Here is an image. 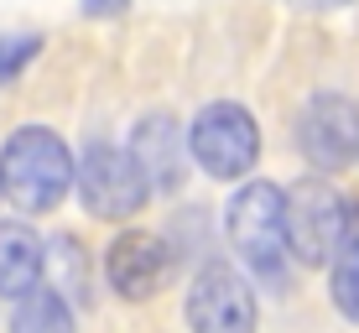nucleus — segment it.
I'll use <instances>...</instances> for the list:
<instances>
[{"label":"nucleus","mask_w":359,"mask_h":333,"mask_svg":"<svg viewBox=\"0 0 359 333\" xmlns=\"http://www.w3.org/2000/svg\"><path fill=\"white\" fill-rule=\"evenodd\" d=\"M73 182H79V198L94 219H130L141 214L146 198H151V182L146 172L135 167L130 146H83L79 151V167H73Z\"/></svg>","instance_id":"nucleus-5"},{"label":"nucleus","mask_w":359,"mask_h":333,"mask_svg":"<svg viewBox=\"0 0 359 333\" xmlns=\"http://www.w3.org/2000/svg\"><path fill=\"white\" fill-rule=\"evenodd\" d=\"M11 333H73V313L57 292L32 287L16 302V313H11Z\"/></svg>","instance_id":"nucleus-11"},{"label":"nucleus","mask_w":359,"mask_h":333,"mask_svg":"<svg viewBox=\"0 0 359 333\" xmlns=\"http://www.w3.org/2000/svg\"><path fill=\"white\" fill-rule=\"evenodd\" d=\"M130 156L135 167L146 172L151 193H172L182 182V135H177V120L172 115H146L130 135Z\"/></svg>","instance_id":"nucleus-9"},{"label":"nucleus","mask_w":359,"mask_h":333,"mask_svg":"<svg viewBox=\"0 0 359 333\" xmlns=\"http://www.w3.org/2000/svg\"><path fill=\"white\" fill-rule=\"evenodd\" d=\"M36 53H42V36H32V32L0 36V83H16L27 73V63H36Z\"/></svg>","instance_id":"nucleus-13"},{"label":"nucleus","mask_w":359,"mask_h":333,"mask_svg":"<svg viewBox=\"0 0 359 333\" xmlns=\"http://www.w3.org/2000/svg\"><path fill=\"white\" fill-rule=\"evenodd\" d=\"M297 146L318 172H339L359 156V104L349 94H313L297 115Z\"/></svg>","instance_id":"nucleus-6"},{"label":"nucleus","mask_w":359,"mask_h":333,"mask_svg":"<svg viewBox=\"0 0 359 333\" xmlns=\"http://www.w3.org/2000/svg\"><path fill=\"white\" fill-rule=\"evenodd\" d=\"M83 11H89V16H120L126 0H83Z\"/></svg>","instance_id":"nucleus-14"},{"label":"nucleus","mask_w":359,"mask_h":333,"mask_svg":"<svg viewBox=\"0 0 359 333\" xmlns=\"http://www.w3.org/2000/svg\"><path fill=\"white\" fill-rule=\"evenodd\" d=\"M354 224V203L323 177H302L287 188V240L302 266H328Z\"/></svg>","instance_id":"nucleus-3"},{"label":"nucleus","mask_w":359,"mask_h":333,"mask_svg":"<svg viewBox=\"0 0 359 333\" xmlns=\"http://www.w3.org/2000/svg\"><path fill=\"white\" fill-rule=\"evenodd\" d=\"M333 276H328V292H333V307H339L349 323H359V208H354V224L344 234L339 255H333Z\"/></svg>","instance_id":"nucleus-12"},{"label":"nucleus","mask_w":359,"mask_h":333,"mask_svg":"<svg viewBox=\"0 0 359 333\" xmlns=\"http://www.w3.org/2000/svg\"><path fill=\"white\" fill-rule=\"evenodd\" d=\"M188 151L198 156V167L208 177H245L255 162H261V125L245 104L234 100H219V104H203L198 120L188 125Z\"/></svg>","instance_id":"nucleus-4"},{"label":"nucleus","mask_w":359,"mask_h":333,"mask_svg":"<svg viewBox=\"0 0 359 333\" xmlns=\"http://www.w3.org/2000/svg\"><path fill=\"white\" fill-rule=\"evenodd\" d=\"M229 240L240 250V261L250 266L255 281L266 287H287L292 281V240H287V193L276 182H245L229 198Z\"/></svg>","instance_id":"nucleus-2"},{"label":"nucleus","mask_w":359,"mask_h":333,"mask_svg":"<svg viewBox=\"0 0 359 333\" xmlns=\"http://www.w3.org/2000/svg\"><path fill=\"white\" fill-rule=\"evenodd\" d=\"M297 6H349V0H297Z\"/></svg>","instance_id":"nucleus-15"},{"label":"nucleus","mask_w":359,"mask_h":333,"mask_svg":"<svg viewBox=\"0 0 359 333\" xmlns=\"http://www.w3.org/2000/svg\"><path fill=\"white\" fill-rule=\"evenodd\" d=\"M167 271H172V245L162 240V234L130 229V234H120V240L104 250L109 287H115L120 297H130V302H146L167 281Z\"/></svg>","instance_id":"nucleus-8"},{"label":"nucleus","mask_w":359,"mask_h":333,"mask_svg":"<svg viewBox=\"0 0 359 333\" xmlns=\"http://www.w3.org/2000/svg\"><path fill=\"white\" fill-rule=\"evenodd\" d=\"M42 266H47L42 240L27 224L6 219L0 224V297H27L36 287V276H42Z\"/></svg>","instance_id":"nucleus-10"},{"label":"nucleus","mask_w":359,"mask_h":333,"mask_svg":"<svg viewBox=\"0 0 359 333\" xmlns=\"http://www.w3.org/2000/svg\"><path fill=\"white\" fill-rule=\"evenodd\" d=\"M188 328L193 333H255L250 281L229 266H203L188 292Z\"/></svg>","instance_id":"nucleus-7"},{"label":"nucleus","mask_w":359,"mask_h":333,"mask_svg":"<svg viewBox=\"0 0 359 333\" xmlns=\"http://www.w3.org/2000/svg\"><path fill=\"white\" fill-rule=\"evenodd\" d=\"M73 151L47 125H21L0 146V193L21 214H53L73 188Z\"/></svg>","instance_id":"nucleus-1"}]
</instances>
